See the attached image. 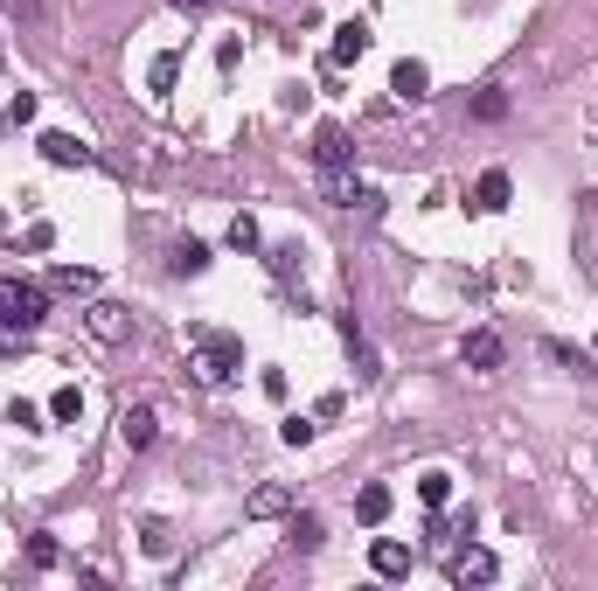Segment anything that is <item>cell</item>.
<instances>
[{
	"label": "cell",
	"mask_w": 598,
	"mask_h": 591,
	"mask_svg": "<svg viewBox=\"0 0 598 591\" xmlns=\"http://www.w3.org/2000/svg\"><path fill=\"white\" fill-rule=\"evenodd\" d=\"M42 320H49V293H42V286L0 279V327H14V334H35Z\"/></svg>",
	"instance_id": "6da1fadb"
},
{
	"label": "cell",
	"mask_w": 598,
	"mask_h": 591,
	"mask_svg": "<svg viewBox=\"0 0 598 591\" xmlns=\"http://www.w3.org/2000/svg\"><path fill=\"white\" fill-rule=\"evenodd\" d=\"M459 362H466V369H473V376H494V369H501V362H508V341H501V334H494V327H473V334H466V341H459Z\"/></svg>",
	"instance_id": "7a4b0ae2"
},
{
	"label": "cell",
	"mask_w": 598,
	"mask_h": 591,
	"mask_svg": "<svg viewBox=\"0 0 598 591\" xmlns=\"http://www.w3.org/2000/svg\"><path fill=\"white\" fill-rule=\"evenodd\" d=\"M195 348H202V376H209V383H230V376L244 369V348H237L230 334H195Z\"/></svg>",
	"instance_id": "3957f363"
},
{
	"label": "cell",
	"mask_w": 598,
	"mask_h": 591,
	"mask_svg": "<svg viewBox=\"0 0 598 591\" xmlns=\"http://www.w3.org/2000/svg\"><path fill=\"white\" fill-rule=\"evenodd\" d=\"M501 578V557L480 550V543H459L452 550V585H494Z\"/></svg>",
	"instance_id": "277c9868"
},
{
	"label": "cell",
	"mask_w": 598,
	"mask_h": 591,
	"mask_svg": "<svg viewBox=\"0 0 598 591\" xmlns=\"http://www.w3.org/2000/svg\"><path fill=\"white\" fill-rule=\"evenodd\" d=\"M84 327H91V341H105V348H112V341H126V334H133V313H126L119 299H98V306L84 313Z\"/></svg>",
	"instance_id": "5b68a950"
},
{
	"label": "cell",
	"mask_w": 598,
	"mask_h": 591,
	"mask_svg": "<svg viewBox=\"0 0 598 591\" xmlns=\"http://www.w3.org/2000/svg\"><path fill=\"white\" fill-rule=\"evenodd\" d=\"M369 42H376V35H369L362 21H348V28H334V49H327V70H348V63H362V56H369Z\"/></svg>",
	"instance_id": "8992f818"
},
{
	"label": "cell",
	"mask_w": 598,
	"mask_h": 591,
	"mask_svg": "<svg viewBox=\"0 0 598 591\" xmlns=\"http://www.w3.org/2000/svg\"><path fill=\"white\" fill-rule=\"evenodd\" d=\"M35 147H42V160H49V167H91V147H84L77 133H42Z\"/></svg>",
	"instance_id": "52a82bcc"
},
{
	"label": "cell",
	"mask_w": 598,
	"mask_h": 591,
	"mask_svg": "<svg viewBox=\"0 0 598 591\" xmlns=\"http://www.w3.org/2000/svg\"><path fill=\"white\" fill-rule=\"evenodd\" d=\"M244 515L251 522H272V515H293V487H279V480H265L251 501H244Z\"/></svg>",
	"instance_id": "ba28073f"
},
{
	"label": "cell",
	"mask_w": 598,
	"mask_h": 591,
	"mask_svg": "<svg viewBox=\"0 0 598 591\" xmlns=\"http://www.w3.org/2000/svg\"><path fill=\"white\" fill-rule=\"evenodd\" d=\"M119 439L133 445V452H147V445L160 439V418H153L147 404H133V411H119Z\"/></svg>",
	"instance_id": "9c48e42d"
},
{
	"label": "cell",
	"mask_w": 598,
	"mask_h": 591,
	"mask_svg": "<svg viewBox=\"0 0 598 591\" xmlns=\"http://www.w3.org/2000/svg\"><path fill=\"white\" fill-rule=\"evenodd\" d=\"M313 160H320L327 174H334V167H348V160H355L348 133H341V126H320V133H313Z\"/></svg>",
	"instance_id": "30bf717a"
},
{
	"label": "cell",
	"mask_w": 598,
	"mask_h": 591,
	"mask_svg": "<svg viewBox=\"0 0 598 591\" xmlns=\"http://www.w3.org/2000/svg\"><path fill=\"white\" fill-rule=\"evenodd\" d=\"M390 91H397V98H404V105H418V98H425V91H432V70H425V63H411V56H404V63H397V70H390Z\"/></svg>",
	"instance_id": "8fae6325"
},
{
	"label": "cell",
	"mask_w": 598,
	"mask_h": 591,
	"mask_svg": "<svg viewBox=\"0 0 598 591\" xmlns=\"http://www.w3.org/2000/svg\"><path fill=\"white\" fill-rule=\"evenodd\" d=\"M508 195H515V188H508V174H501V167H487V174L473 181V209H480V216L508 209Z\"/></svg>",
	"instance_id": "7c38bea8"
},
{
	"label": "cell",
	"mask_w": 598,
	"mask_h": 591,
	"mask_svg": "<svg viewBox=\"0 0 598 591\" xmlns=\"http://www.w3.org/2000/svg\"><path fill=\"white\" fill-rule=\"evenodd\" d=\"M369 564H376V578H411V543L383 536V543L369 550Z\"/></svg>",
	"instance_id": "4fadbf2b"
},
{
	"label": "cell",
	"mask_w": 598,
	"mask_h": 591,
	"mask_svg": "<svg viewBox=\"0 0 598 591\" xmlns=\"http://www.w3.org/2000/svg\"><path fill=\"white\" fill-rule=\"evenodd\" d=\"M355 515H362L369 529H376V522H390V487H383V480H369V487L355 494Z\"/></svg>",
	"instance_id": "5bb4252c"
},
{
	"label": "cell",
	"mask_w": 598,
	"mask_h": 591,
	"mask_svg": "<svg viewBox=\"0 0 598 591\" xmlns=\"http://www.w3.org/2000/svg\"><path fill=\"white\" fill-rule=\"evenodd\" d=\"M174 77H181V56H174V49H160V56L147 63V84H153V98H167V91H174Z\"/></svg>",
	"instance_id": "9a60e30c"
},
{
	"label": "cell",
	"mask_w": 598,
	"mask_h": 591,
	"mask_svg": "<svg viewBox=\"0 0 598 591\" xmlns=\"http://www.w3.org/2000/svg\"><path fill=\"white\" fill-rule=\"evenodd\" d=\"M418 501H425V508H446V501H452V473H446V466L418 473Z\"/></svg>",
	"instance_id": "2e32d148"
},
{
	"label": "cell",
	"mask_w": 598,
	"mask_h": 591,
	"mask_svg": "<svg viewBox=\"0 0 598 591\" xmlns=\"http://www.w3.org/2000/svg\"><path fill=\"white\" fill-rule=\"evenodd\" d=\"M473 119H487V126L508 119V91H501V84H480V91H473Z\"/></svg>",
	"instance_id": "e0dca14e"
},
{
	"label": "cell",
	"mask_w": 598,
	"mask_h": 591,
	"mask_svg": "<svg viewBox=\"0 0 598 591\" xmlns=\"http://www.w3.org/2000/svg\"><path fill=\"white\" fill-rule=\"evenodd\" d=\"M49 418H56V425H77V418H84V390H77V383H63V390L49 397Z\"/></svg>",
	"instance_id": "ac0fdd59"
},
{
	"label": "cell",
	"mask_w": 598,
	"mask_h": 591,
	"mask_svg": "<svg viewBox=\"0 0 598 591\" xmlns=\"http://www.w3.org/2000/svg\"><path fill=\"white\" fill-rule=\"evenodd\" d=\"M286 543H293V550H320V543H327V529H320V515H293V529H286Z\"/></svg>",
	"instance_id": "d6986e66"
},
{
	"label": "cell",
	"mask_w": 598,
	"mask_h": 591,
	"mask_svg": "<svg viewBox=\"0 0 598 591\" xmlns=\"http://www.w3.org/2000/svg\"><path fill=\"white\" fill-rule=\"evenodd\" d=\"M56 293H98V272L91 265H56Z\"/></svg>",
	"instance_id": "ffe728a7"
},
{
	"label": "cell",
	"mask_w": 598,
	"mask_h": 591,
	"mask_svg": "<svg viewBox=\"0 0 598 591\" xmlns=\"http://www.w3.org/2000/svg\"><path fill=\"white\" fill-rule=\"evenodd\" d=\"M28 564H35V571H56V564H63V543H56V536H28Z\"/></svg>",
	"instance_id": "44dd1931"
},
{
	"label": "cell",
	"mask_w": 598,
	"mask_h": 591,
	"mask_svg": "<svg viewBox=\"0 0 598 591\" xmlns=\"http://www.w3.org/2000/svg\"><path fill=\"white\" fill-rule=\"evenodd\" d=\"M202 265H209V244L181 237V244H174V272H202Z\"/></svg>",
	"instance_id": "7402d4cb"
},
{
	"label": "cell",
	"mask_w": 598,
	"mask_h": 591,
	"mask_svg": "<svg viewBox=\"0 0 598 591\" xmlns=\"http://www.w3.org/2000/svg\"><path fill=\"white\" fill-rule=\"evenodd\" d=\"M140 550H147V557H167V550H174L167 522H147V529H140Z\"/></svg>",
	"instance_id": "603a6c76"
},
{
	"label": "cell",
	"mask_w": 598,
	"mask_h": 591,
	"mask_svg": "<svg viewBox=\"0 0 598 591\" xmlns=\"http://www.w3.org/2000/svg\"><path fill=\"white\" fill-rule=\"evenodd\" d=\"M230 251H258V223H251V216L230 223Z\"/></svg>",
	"instance_id": "cb8c5ba5"
},
{
	"label": "cell",
	"mask_w": 598,
	"mask_h": 591,
	"mask_svg": "<svg viewBox=\"0 0 598 591\" xmlns=\"http://www.w3.org/2000/svg\"><path fill=\"white\" fill-rule=\"evenodd\" d=\"M7 418H14L21 432H42V411H35V404H21V397H14V411H7Z\"/></svg>",
	"instance_id": "d4e9b609"
},
{
	"label": "cell",
	"mask_w": 598,
	"mask_h": 591,
	"mask_svg": "<svg viewBox=\"0 0 598 591\" xmlns=\"http://www.w3.org/2000/svg\"><path fill=\"white\" fill-rule=\"evenodd\" d=\"M355 376H383V362H376V348H362V341H355Z\"/></svg>",
	"instance_id": "484cf974"
},
{
	"label": "cell",
	"mask_w": 598,
	"mask_h": 591,
	"mask_svg": "<svg viewBox=\"0 0 598 591\" xmlns=\"http://www.w3.org/2000/svg\"><path fill=\"white\" fill-rule=\"evenodd\" d=\"M14 14L21 21H42V0H14Z\"/></svg>",
	"instance_id": "4316f807"
},
{
	"label": "cell",
	"mask_w": 598,
	"mask_h": 591,
	"mask_svg": "<svg viewBox=\"0 0 598 591\" xmlns=\"http://www.w3.org/2000/svg\"><path fill=\"white\" fill-rule=\"evenodd\" d=\"M174 7H209V0H174Z\"/></svg>",
	"instance_id": "83f0119b"
},
{
	"label": "cell",
	"mask_w": 598,
	"mask_h": 591,
	"mask_svg": "<svg viewBox=\"0 0 598 591\" xmlns=\"http://www.w3.org/2000/svg\"><path fill=\"white\" fill-rule=\"evenodd\" d=\"M0 63H7V42H0Z\"/></svg>",
	"instance_id": "f1b7e54d"
}]
</instances>
